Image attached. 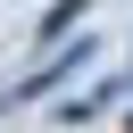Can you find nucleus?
I'll return each mask as SVG.
<instances>
[{
  "label": "nucleus",
  "instance_id": "f03ea898",
  "mask_svg": "<svg viewBox=\"0 0 133 133\" xmlns=\"http://www.w3.org/2000/svg\"><path fill=\"white\" fill-rule=\"evenodd\" d=\"M75 17H83V0H58V8H50V17H42V42H58V33H66V25H75Z\"/></svg>",
  "mask_w": 133,
  "mask_h": 133
},
{
  "label": "nucleus",
  "instance_id": "f257e3e1",
  "mask_svg": "<svg viewBox=\"0 0 133 133\" xmlns=\"http://www.w3.org/2000/svg\"><path fill=\"white\" fill-rule=\"evenodd\" d=\"M75 66H91V42H66V50H50V66H33V75H25V100H42V91L75 83Z\"/></svg>",
  "mask_w": 133,
  "mask_h": 133
}]
</instances>
